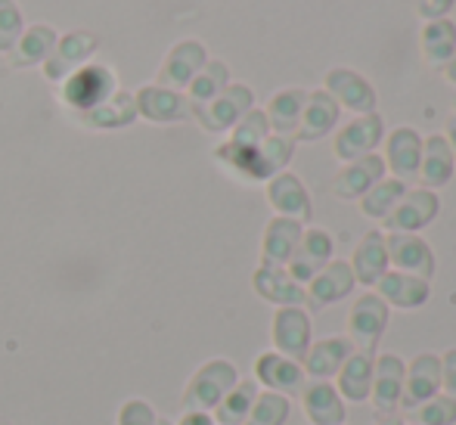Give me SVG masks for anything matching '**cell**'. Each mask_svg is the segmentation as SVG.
Listing matches in <instances>:
<instances>
[{"mask_svg":"<svg viewBox=\"0 0 456 425\" xmlns=\"http://www.w3.org/2000/svg\"><path fill=\"white\" fill-rule=\"evenodd\" d=\"M376 425H401V422H395V420H388V422H376Z\"/></svg>","mask_w":456,"mask_h":425,"instance_id":"ee69618b","label":"cell"},{"mask_svg":"<svg viewBox=\"0 0 456 425\" xmlns=\"http://www.w3.org/2000/svg\"><path fill=\"white\" fill-rule=\"evenodd\" d=\"M301 407H305L307 422L314 425H342L345 422V404L338 391L326 379L305 385L301 388Z\"/></svg>","mask_w":456,"mask_h":425,"instance_id":"4fadbf2b","label":"cell"},{"mask_svg":"<svg viewBox=\"0 0 456 425\" xmlns=\"http://www.w3.org/2000/svg\"><path fill=\"white\" fill-rule=\"evenodd\" d=\"M441 388L456 401V347L441 354Z\"/></svg>","mask_w":456,"mask_h":425,"instance_id":"60d3db41","label":"cell"},{"mask_svg":"<svg viewBox=\"0 0 456 425\" xmlns=\"http://www.w3.org/2000/svg\"><path fill=\"white\" fill-rule=\"evenodd\" d=\"M354 289V274H351L348 264H326L317 276L311 280V289H307V301H311L314 311L320 307H330L332 301L345 298V295Z\"/></svg>","mask_w":456,"mask_h":425,"instance_id":"9a60e30c","label":"cell"},{"mask_svg":"<svg viewBox=\"0 0 456 425\" xmlns=\"http://www.w3.org/2000/svg\"><path fill=\"white\" fill-rule=\"evenodd\" d=\"M354 280H361L363 286H372V282L382 280V274H388V249H385L382 236L379 233H370L366 240L361 242L354 255Z\"/></svg>","mask_w":456,"mask_h":425,"instance_id":"484cf974","label":"cell"},{"mask_svg":"<svg viewBox=\"0 0 456 425\" xmlns=\"http://www.w3.org/2000/svg\"><path fill=\"white\" fill-rule=\"evenodd\" d=\"M441 388V357L438 354H419L413 364L407 366V379H403V395L401 407L413 410L435 397Z\"/></svg>","mask_w":456,"mask_h":425,"instance_id":"30bf717a","label":"cell"},{"mask_svg":"<svg viewBox=\"0 0 456 425\" xmlns=\"http://www.w3.org/2000/svg\"><path fill=\"white\" fill-rule=\"evenodd\" d=\"M85 127H96V131H112V127H127L134 119H137V102H134V94L127 90H115L102 106L91 109V112L75 115Z\"/></svg>","mask_w":456,"mask_h":425,"instance_id":"2e32d148","label":"cell"},{"mask_svg":"<svg viewBox=\"0 0 456 425\" xmlns=\"http://www.w3.org/2000/svg\"><path fill=\"white\" fill-rule=\"evenodd\" d=\"M372 354L354 351L338 370V397L348 404H363L370 401V388H372Z\"/></svg>","mask_w":456,"mask_h":425,"instance_id":"d6986e66","label":"cell"},{"mask_svg":"<svg viewBox=\"0 0 456 425\" xmlns=\"http://www.w3.org/2000/svg\"><path fill=\"white\" fill-rule=\"evenodd\" d=\"M205 62H208V56H205L202 44H199V41H181L177 47L168 50L162 69H159V87H168V90L190 87V81L202 72Z\"/></svg>","mask_w":456,"mask_h":425,"instance_id":"ba28073f","label":"cell"},{"mask_svg":"<svg viewBox=\"0 0 456 425\" xmlns=\"http://www.w3.org/2000/svg\"><path fill=\"white\" fill-rule=\"evenodd\" d=\"M115 90L118 85H115V72L109 66H81L78 72H72L62 81L60 96L66 109H72V115H81L102 106Z\"/></svg>","mask_w":456,"mask_h":425,"instance_id":"7a4b0ae2","label":"cell"},{"mask_svg":"<svg viewBox=\"0 0 456 425\" xmlns=\"http://www.w3.org/2000/svg\"><path fill=\"white\" fill-rule=\"evenodd\" d=\"M248 109H252V90L233 85V87L221 90V94L211 102H205V106H192V115H196L205 131H227V127L240 125V119Z\"/></svg>","mask_w":456,"mask_h":425,"instance_id":"277c9868","label":"cell"},{"mask_svg":"<svg viewBox=\"0 0 456 425\" xmlns=\"http://www.w3.org/2000/svg\"><path fill=\"white\" fill-rule=\"evenodd\" d=\"M451 168H453L451 146L441 137H432L426 146V159H422V180H426L428 186H441L451 177Z\"/></svg>","mask_w":456,"mask_h":425,"instance_id":"836d02e7","label":"cell"},{"mask_svg":"<svg viewBox=\"0 0 456 425\" xmlns=\"http://www.w3.org/2000/svg\"><path fill=\"white\" fill-rule=\"evenodd\" d=\"M289 413H292V404L286 395H276V391H265L258 395V401L252 404V413L242 425H286Z\"/></svg>","mask_w":456,"mask_h":425,"instance_id":"d6a6232c","label":"cell"},{"mask_svg":"<svg viewBox=\"0 0 456 425\" xmlns=\"http://www.w3.org/2000/svg\"><path fill=\"white\" fill-rule=\"evenodd\" d=\"M351 354H354V347H351L348 339H320L307 347L305 360H301V364H305L301 370L314 379H330L342 370V364Z\"/></svg>","mask_w":456,"mask_h":425,"instance_id":"e0dca14e","label":"cell"},{"mask_svg":"<svg viewBox=\"0 0 456 425\" xmlns=\"http://www.w3.org/2000/svg\"><path fill=\"white\" fill-rule=\"evenodd\" d=\"M236 382H240V372L230 360H208L186 382L183 410L186 413H211Z\"/></svg>","mask_w":456,"mask_h":425,"instance_id":"6da1fadb","label":"cell"},{"mask_svg":"<svg viewBox=\"0 0 456 425\" xmlns=\"http://www.w3.org/2000/svg\"><path fill=\"white\" fill-rule=\"evenodd\" d=\"M252 282H255V292H258L261 298L273 301V305H282V307H298L301 301L307 298L301 282H295L282 267H267L265 264V267H258V274H255Z\"/></svg>","mask_w":456,"mask_h":425,"instance_id":"ac0fdd59","label":"cell"},{"mask_svg":"<svg viewBox=\"0 0 456 425\" xmlns=\"http://www.w3.org/2000/svg\"><path fill=\"white\" fill-rule=\"evenodd\" d=\"M271 336H273L276 354L301 364L307 347H311V317H307L301 307H280V311L273 314Z\"/></svg>","mask_w":456,"mask_h":425,"instance_id":"5b68a950","label":"cell"},{"mask_svg":"<svg viewBox=\"0 0 456 425\" xmlns=\"http://www.w3.org/2000/svg\"><path fill=\"white\" fill-rule=\"evenodd\" d=\"M265 140H267V115L246 112L240 119V125H236L230 146H236V150H255V146H261Z\"/></svg>","mask_w":456,"mask_h":425,"instance_id":"8d00e7d4","label":"cell"},{"mask_svg":"<svg viewBox=\"0 0 456 425\" xmlns=\"http://www.w3.org/2000/svg\"><path fill=\"white\" fill-rule=\"evenodd\" d=\"M330 87L338 94V100L348 109H357V112H370L372 109V90L366 87L363 78L351 72H332L330 75Z\"/></svg>","mask_w":456,"mask_h":425,"instance_id":"4dcf8cb0","label":"cell"},{"mask_svg":"<svg viewBox=\"0 0 456 425\" xmlns=\"http://www.w3.org/2000/svg\"><path fill=\"white\" fill-rule=\"evenodd\" d=\"M96 47H100V41H96V35H91V31H69V35H60L53 53L44 60V75H47V81L62 85L69 75L78 72L81 66H87V60L96 53Z\"/></svg>","mask_w":456,"mask_h":425,"instance_id":"3957f363","label":"cell"},{"mask_svg":"<svg viewBox=\"0 0 456 425\" xmlns=\"http://www.w3.org/2000/svg\"><path fill=\"white\" fill-rule=\"evenodd\" d=\"M403 379H407V364H403L397 354H382V357L372 364V407L379 413H395L401 407V395H403Z\"/></svg>","mask_w":456,"mask_h":425,"instance_id":"8992f818","label":"cell"},{"mask_svg":"<svg viewBox=\"0 0 456 425\" xmlns=\"http://www.w3.org/2000/svg\"><path fill=\"white\" fill-rule=\"evenodd\" d=\"M25 22L16 0H0V53H10L16 41L22 37Z\"/></svg>","mask_w":456,"mask_h":425,"instance_id":"74e56055","label":"cell"},{"mask_svg":"<svg viewBox=\"0 0 456 425\" xmlns=\"http://www.w3.org/2000/svg\"><path fill=\"white\" fill-rule=\"evenodd\" d=\"M379 174H382V159H376V156H363V162L351 165V168L345 171L342 177H338L336 192H338V196H345V199L361 196L363 190H370V186L376 184Z\"/></svg>","mask_w":456,"mask_h":425,"instance_id":"f546056e","label":"cell"},{"mask_svg":"<svg viewBox=\"0 0 456 425\" xmlns=\"http://www.w3.org/2000/svg\"><path fill=\"white\" fill-rule=\"evenodd\" d=\"M388 326V305H385L379 295H363L354 307H351L348 317V330L354 345L361 347L363 354H372L382 341V332Z\"/></svg>","mask_w":456,"mask_h":425,"instance_id":"52a82bcc","label":"cell"},{"mask_svg":"<svg viewBox=\"0 0 456 425\" xmlns=\"http://www.w3.org/2000/svg\"><path fill=\"white\" fill-rule=\"evenodd\" d=\"M255 379L265 385L267 391H276V395H298L305 388V370L295 360L282 357L276 351H267L255 360Z\"/></svg>","mask_w":456,"mask_h":425,"instance_id":"8fae6325","label":"cell"},{"mask_svg":"<svg viewBox=\"0 0 456 425\" xmlns=\"http://www.w3.org/2000/svg\"><path fill=\"white\" fill-rule=\"evenodd\" d=\"M0 425H10V422H0Z\"/></svg>","mask_w":456,"mask_h":425,"instance_id":"bcb514c9","label":"cell"},{"mask_svg":"<svg viewBox=\"0 0 456 425\" xmlns=\"http://www.w3.org/2000/svg\"><path fill=\"white\" fill-rule=\"evenodd\" d=\"M298 242H301L298 221H292V217H273L265 233V264L267 267H282V264H289V257L295 255Z\"/></svg>","mask_w":456,"mask_h":425,"instance_id":"7402d4cb","label":"cell"},{"mask_svg":"<svg viewBox=\"0 0 456 425\" xmlns=\"http://www.w3.org/2000/svg\"><path fill=\"white\" fill-rule=\"evenodd\" d=\"M227 81H230V75H227V66H224V62H205L202 72L190 81V96H186V100H190V109L211 102L221 90H227Z\"/></svg>","mask_w":456,"mask_h":425,"instance_id":"f1b7e54d","label":"cell"},{"mask_svg":"<svg viewBox=\"0 0 456 425\" xmlns=\"http://www.w3.org/2000/svg\"><path fill=\"white\" fill-rule=\"evenodd\" d=\"M379 298L388 305L410 311V307H422L428 298V280L410 274H382L379 280Z\"/></svg>","mask_w":456,"mask_h":425,"instance_id":"ffe728a7","label":"cell"},{"mask_svg":"<svg viewBox=\"0 0 456 425\" xmlns=\"http://www.w3.org/2000/svg\"><path fill=\"white\" fill-rule=\"evenodd\" d=\"M379 137H382V125H379V119L366 115V119L351 121V125L338 134L336 152L342 159H357V156H363L366 150H372V146L379 143Z\"/></svg>","mask_w":456,"mask_h":425,"instance_id":"4316f807","label":"cell"},{"mask_svg":"<svg viewBox=\"0 0 456 425\" xmlns=\"http://www.w3.org/2000/svg\"><path fill=\"white\" fill-rule=\"evenodd\" d=\"M137 102V115H143L146 121H156V125H171V121H183L192 112L190 100L181 90H168L159 85H146L134 94Z\"/></svg>","mask_w":456,"mask_h":425,"instance_id":"9c48e42d","label":"cell"},{"mask_svg":"<svg viewBox=\"0 0 456 425\" xmlns=\"http://www.w3.org/2000/svg\"><path fill=\"white\" fill-rule=\"evenodd\" d=\"M177 425H215L208 413H183V420Z\"/></svg>","mask_w":456,"mask_h":425,"instance_id":"b9f144b4","label":"cell"},{"mask_svg":"<svg viewBox=\"0 0 456 425\" xmlns=\"http://www.w3.org/2000/svg\"><path fill=\"white\" fill-rule=\"evenodd\" d=\"M258 401V382L246 379V382H236L233 388L224 395V401L215 407V422L217 425H242L252 413V404Z\"/></svg>","mask_w":456,"mask_h":425,"instance_id":"cb8c5ba5","label":"cell"},{"mask_svg":"<svg viewBox=\"0 0 456 425\" xmlns=\"http://www.w3.org/2000/svg\"><path fill=\"white\" fill-rule=\"evenodd\" d=\"M301 115H305V125H301V137L314 140V137H323V134L330 131L332 125H336L338 106L326 94H317L311 100V106H307Z\"/></svg>","mask_w":456,"mask_h":425,"instance_id":"1f68e13d","label":"cell"},{"mask_svg":"<svg viewBox=\"0 0 456 425\" xmlns=\"http://www.w3.org/2000/svg\"><path fill=\"white\" fill-rule=\"evenodd\" d=\"M401 196H403L401 180H388V184H379L376 190H372L370 196L363 199V211H366V215H372V217H385V215H388V208Z\"/></svg>","mask_w":456,"mask_h":425,"instance_id":"f35d334b","label":"cell"},{"mask_svg":"<svg viewBox=\"0 0 456 425\" xmlns=\"http://www.w3.org/2000/svg\"><path fill=\"white\" fill-rule=\"evenodd\" d=\"M156 422H159L156 410H152L146 401H140V397H131V401L121 404L118 425H156Z\"/></svg>","mask_w":456,"mask_h":425,"instance_id":"ab89813d","label":"cell"},{"mask_svg":"<svg viewBox=\"0 0 456 425\" xmlns=\"http://www.w3.org/2000/svg\"><path fill=\"white\" fill-rule=\"evenodd\" d=\"M56 41H60V35H56L50 25H28V29L22 31V37L16 41V47L6 53V60H10L12 69L44 66V60L53 53Z\"/></svg>","mask_w":456,"mask_h":425,"instance_id":"5bb4252c","label":"cell"},{"mask_svg":"<svg viewBox=\"0 0 456 425\" xmlns=\"http://www.w3.org/2000/svg\"><path fill=\"white\" fill-rule=\"evenodd\" d=\"M301 112H305V94H298V90H286V94L273 96L271 102V121L276 131H292L295 125H298Z\"/></svg>","mask_w":456,"mask_h":425,"instance_id":"d590c367","label":"cell"},{"mask_svg":"<svg viewBox=\"0 0 456 425\" xmlns=\"http://www.w3.org/2000/svg\"><path fill=\"white\" fill-rule=\"evenodd\" d=\"M451 143H453V152H456V121H451Z\"/></svg>","mask_w":456,"mask_h":425,"instance_id":"7bdbcfd3","label":"cell"},{"mask_svg":"<svg viewBox=\"0 0 456 425\" xmlns=\"http://www.w3.org/2000/svg\"><path fill=\"white\" fill-rule=\"evenodd\" d=\"M410 416H413V425H456V401L447 395H435L410 410Z\"/></svg>","mask_w":456,"mask_h":425,"instance_id":"e575fe53","label":"cell"},{"mask_svg":"<svg viewBox=\"0 0 456 425\" xmlns=\"http://www.w3.org/2000/svg\"><path fill=\"white\" fill-rule=\"evenodd\" d=\"M267 196H271V205L280 211L282 217H292V221H305V217H311L307 192L301 190L298 177H292V174H280V177H273L271 186H267Z\"/></svg>","mask_w":456,"mask_h":425,"instance_id":"603a6c76","label":"cell"},{"mask_svg":"<svg viewBox=\"0 0 456 425\" xmlns=\"http://www.w3.org/2000/svg\"><path fill=\"white\" fill-rule=\"evenodd\" d=\"M435 215H438V199H435L432 192H413V196H407L385 217H388L391 230H416L432 221Z\"/></svg>","mask_w":456,"mask_h":425,"instance_id":"d4e9b609","label":"cell"},{"mask_svg":"<svg viewBox=\"0 0 456 425\" xmlns=\"http://www.w3.org/2000/svg\"><path fill=\"white\" fill-rule=\"evenodd\" d=\"M332 255V242L323 230H311L307 236H301L295 255L289 257V276L295 282H311L314 276L323 270V264Z\"/></svg>","mask_w":456,"mask_h":425,"instance_id":"7c38bea8","label":"cell"},{"mask_svg":"<svg viewBox=\"0 0 456 425\" xmlns=\"http://www.w3.org/2000/svg\"><path fill=\"white\" fill-rule=\"evenodd\" d=\"M419 137H416L413 131H407V127H401V131L391 137L388 143V162L391 168H395L397 177H413L416 171H419Z\"/></svg>","mask_w":456,"mask_h":425,"instance_id":"83f0119b","label":"cell"},{"mask_svg":"<svg viewBox=\"0 0 456 425\" xmlns=\"http://www.w3.org/2000/svg\"><path fill=\"white\" fill-rule=\"evenodd\" d=\"M385 249H388L391 261L401 267V274L419 276V280H428V276H432L435 261L422 240H416V236H391V242Z\"/></svg>","mask_w":456,"mask_h":425,"instance_id":"44dd1931","label":"cell"},{"mask_svg":"<svg viewBox=\"0 0 456 425\" xmlns=\"http://www.w3.org/2000/svg\"><path fill=\"white\" fill-rule=\"evenodd\" d=\"M156 425H175V422H168V420H159Z\"/></svg>","mask_w":456,"mask_h":425,"instance_id":"f6af8a7d","label":"cell"}]
</instances>
